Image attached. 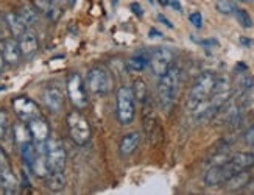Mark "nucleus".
Returning <instances> with one entry per match:
<instances>
[{
    "instance_id": "f257e3e1",
    "label": "nucleus",
    "mask_w": 254,
    "mask_h": 195,
    "mask_svg": "<svg viewBox=\"0 0 254 195\" xmlns=\"http://www.w3.org/2000/svg\"><path fill=\"white\" fill-rule=\"evenodd\" d=\"M254 166V155L253 153H237L231 159L222 162V164L212 166L206 172L204 183L207 186H218L228 181L233 175L239 172L248 170Z\"/></svg>"
},
{
    "instance_id": "f03ea898",
    "label": "nucleus",
    "mask_w": 254,
    "mask_h": 195,
    "mask_svg": "<svg viewBox=\"0 0 254 195\" xmlns=\"http://www.w3.org/2000/svg\"><path fill=\"white\" fill-rule=\"evenodd\" d=\"M181 81V72L176 66H172L167 72L159 77L158 83V100L164 111H169L173 106L176 95H178Z\"/></svg>"
},
{
    "instance_id": "7ed1b4c3",
    "label": "nucleus",
    "mask_w": 254,
    "mask_h": 195,
    "mask_svg": "<svg viewBox=\"0 0 254 195\" xmlns=\"http://www.w3.org/2000/svg\"><path fill=\"white\" fill-rule=\"evenodd\" d=\"M215 83H217L215 73H212V72L201 73L200 77L196 78L195 84L192 86L189 97H187V103H186L187 110H189L190 113H193L198 106L207 103L209 99H211L212 92H214Z\"/></svg>"
},
{
    "instance_id": "20e7f679",
    "label": "nucleus",
    "mask_w": 254,
    "mask_h": 195,
    "mask_svg": "<svg viewBox=\"0 0 254 195\" xmlns=\"http://www.w3.org/2000/svg\"><path fill=\"white\" fill-rule=\"evenodd\" d=\"M65 124H67V131L70 139L76 145H86L92 137V130L87 122V119L78 111L73 110L65 117Z\"/></svg>"
},
{
    "instance_id": "39448f33",
    "label": "nucleus",
    "mask_w": 254,
    "mask_h": 195,
    "mask_svg": "<svg viewBox=\"0 0 254 195\" xmlns=\"http://www.w3.org/2000/svg\"><path fill=\"white\" fill-rule=\"evenodd\" d=\"M116 113L122 125H129L136 116V99L129 86H120L116 94Z\"/></svg>"
},
{
    "instance_id": "423d86ee",
    "label": "nucleus",
    "mask_w": 254,
    "mask_h": 195,
    "mask_svg": "<svg viewBox=\"0 0 254 195\" xmlns=\"http://www.w3.org/2000/svg\"><path fill=\"white\" fill-rule=\"evenodd\" d=\"M113 77L106 69L103 67H92L86 75V88L91 94L95 95H105L108 92H111L113 89Z\"/></svg>"
},
{
    "instance_id": "0eeeda50",
    "label": "nucleus",
    "mask_w": 254,
    "mask_h": 195,
    "mask_svg": "<svg viewBox=\"0 0 254 195\" xmlns=\"http://www.w3.org/2000/svg\"><path fill=\"white\" fill-rule=\"evenodd\" d=\"M44 153H46L47 166L50 172L64 170L65 161H67V153H65V148L60 139L49 137L46 140V144H44Z\"/></svg>"
},
{
    "instance_id": "6e6552de",
    "label": "nucleus",
    "mask_w": 254,
    "mask_h": 195,
    "mask_svg": "<svg viewBox=\"0 0 254 195\" xmlns=\"http://www.w3.org/2000/svg\"><path fill=\"white\" fill-rule=\"evenodd\" d=\"M67 97L76 110H83L87 106V92L80 73H70L67 78Z\"/></svg>"
},
{
    "instance_id": "1a4fd4ad",
    "label": "nucleus",
    "mask_w": 254,
    "mask_h": 195,
    "mask_svg": "<svg viewBox=\"0 0 254 195\" xmlns=\"http://www.w3.org/2000/svg\"><path fill=\"white\" fill-rule=\"evenodd\" d=\"M11 105H13V111H14V114L17 116V119L20 122L27 124V122L31 121V119L42 116L41 114V108L36 105V102L31 100L30 97H27V95L16 97V99H13V102H11Z\"/></svg>"
},
{
    "instance_id": "9d476101",
    "label": "nucleus",
    "mask_w": 254,
    "mask_h": 195,
    "mask_svg": "<svg viewBox=\"0 0 254 195\" xmlns=\"http://www.w3.org/2000/svg\"><path fill=\"white\" fill-rule=\"evenodd\" d=\"M173 66V52L170 49L159 47L150 55V67L154 75H164Z\"/></svg>"
},
{
    "instance_id": "9b49d317",
    "label": "nucleus",
    "mask_w": 254,
    "mask_h": 195,
    "mask_svg": "<svg viewBox=\"0 0 254 195\" xmlns=\"http://www.w3.org/2000/svg\"><path fill=\"white\" fill-rule=\"evenodd\" d=\"M27 127H28L31 140L38 145L46 144V140L50 137V125L42 116L31 119L30 122H27Z\"/></svg>"
},
{
    "instance_id": "f8f14e48",
    "label": "nucleus",
    "mask_w": 254,
    "mask_h": 195,
    "mask_svg": "<svg viewBox=\"0 0 254 195\" xmlns=\"http://www.w3.org/2000/svg\"><path fill=\"white\" fill-rule=\"evenodd\" d=\"M42 102L52 113H60L64 103V94L58 86H47L42 94Z\"/></svg>"
},
{
    "instance_id": "ddd939ff",
    "label": "nucleus",
    "mask_w": 254,
    "mask_h": 195,
    "mask_svg": "<svg viewBox=\"0 0 254 195\" xmlns=\"http://www.w3.org/2000/svg\"><path fill=\"white\" fill-rule=\"evenodd\" d=\"M17 42H19V49H20L22 57H25V58H33L39 50V41L33 31L27 30L25 33L17 39Z\"/></svg>"
},
{
    "instance_id": "4468645a",
    "label": "nucleus",
    "mask_w": 254,
    "mask_h": 195,
    "mask_svg": "<svg viewBox=\"0 0 254 195\" xmlns=\"http://www.w3.org/2000/svg\"><path fill=\"white\" fill-rule=\"evenodd\" d=\"M2 57L3 61L8 66H17L20 58H22V53L19 49V42L16 38H6L5 39V44L2 49Z\"/></svg>"
},
{
    "instance_id": "2eb2a0df",
    "label": "nucleus",
    "mask_w": 254,
    "mask_h": 195,
    "mask_svg": "<svg viewBox=\"0 0 254 195\" xmlns=\"http://www.w3.org/2000/svg\"><path fill=\"white\" fill-rule=\"evenodd\" d=\"M33 6H35L39 13H42L50 20H57L63 14V8L60 3H55L52 0H33Z\"/></svg>"
},
{
    "instance_id": "dca6fc26",
    "label": "nucleus",
    "mask_w": 254,
    "mask_h": 195,
    "mask_svg": "<svg viewBox=\"0 0 254 195\" xmlns=\"http://www.w3.org/2000/svg\"><path fill=\"white\" fill-rule=\"evenodd\" d=\"M3 20H5V24H6V28L9 30L11 36L16 38V39H19L27 31V25L24 24V20L19 17L17 13H8V14H5Z\"/></svg>"
},
{
    "instance_id": "f3484780",
    "label": "nucleus",
    "mask_w": 254,
    "mask_h": 195,
    "mask_svg": "<svg viewBox=\"0 0 254 195\" xmlns=\"http://www.w3.org/2000/svg\"><path fill=\"white\" fill-rule=\"evenodd\" d=\"M140 144V134L139 131H131L128 134H125L120 140V145H119V151L122 156H129L136 151V148Z\"/></svg>"
},
{
    "instance_id": "a211bd4d",
    "label": "nucleus",
    "mask_w": 254,
    "mask_h": 195,
    "mask_svg": "<svg viewBox=\"0 0 254 195\" xmlns=\"http://www.w3.org/2000/svg\"><path fill=\"white\" fill-rule=\"evenodd\" d=\"M0 186H2L5 194H17L19 181H17V177L14 175L13 169L0 170Z\"/></svg>"
},
{
    "instance_id": "6ab92c4d",
    "label": "nucleus",
    "mask_w": 254,
    "mask_h": 195,
    "mask_svg": "<svg viewBox=\"0 0 254 195\" xmlns=\"http://www.w3.org/2000/svg\"><path fill=\"white\" fill-rule=\"evenodd\" d=\"M250 181V173L247 170L244 172H239L236 175L231 177L228 181H225V189L229 192H234V191H240L242 188H245Z\"/></svg>"
},
{
    "instance_id": "aec40b11",
    "label": "nucleus",
    "mask_w": 254,
    "mask_h": 195,
    "mask_svg": "<svg viewBox=\"0 0 254 195\" xmlns=\"http://www.w3.org/2000/svg\"><path fill=\"white\" fill-rule=\"evenodd\" d=\"M46 186L53 191V192H60L65 188V175L63 170L58 172H49V175L46 177Z\"/></svg>"
},
{
    "instance_id": "412c9836",
    "label": "nucleus",
    "mask_w": 254,
    "mask_h": 195,
    "mask_svg": "<svg viewBox=\"0 0 254 195\" xmlns=\"http://www.w3.org/2000/svg\"><path fill=\"white\" fill-rule=\"evenodd\" d=\"M19 17L24 20V24L27 27H31V25H35L38 22V19H39V11L35 8V6H31V5H24V6H20L17 11Z\"/></svg>"
},
{
    "instance_id": "4be33fe9",
    "label": "nucleus",
    "mask_w": 254,
    "mask_h": 195,
    "mask_svg": "<svg viewBox=\"0 0 254 195\" xmlns=\"http://www.w3.org/2000/svg\"><path fill=\"white\" fill-rule=\"evenodd\" d=\"M150 64V57L132 55L127 60V67L132 72H142Z\"/></svg>"
},
{
    "instance_id": "5701e85b",
    "label": "nucleus",
    "mask_w": 254,
    "mask_h": 195,
    "mask_svg": "<svg viewBox=\"0 0 254 195\" xmlns=\"http://www.w3.org/2000/svg\"><path fill=\"white\" fill-rule=\"evenodd\" d=\"M132 94H134V99L139 103H145L147 102V97H148V89H147V84L142 78L134 80V84H132Z\"/></svg>"
},
{
    "instance_id": "b1692460",
    "label": "nucleus",
    "mask_w": 254,
    "mask_h": 195,
    "mask_svg": "<svg viewBox=\"0 0 254 195\" xmlns=\"http://www.w3.org/2000/svg\"><path fill=\"white\" fill-rule=\"evenodd\" d=\"M14 133V140L17 142V145H22L24 142H28V140H31V136H30V131H28V127L25 122H20L14 127L13 130Z\"/></svg>"
},
{
    "instance_id": "393cba45",
    "label": "nucleus",
    "mask_w": 254,
    "mask_h": 195,
    "mask_svg": "<svg viewBox=\"0 0 254 195\" xmlns=\"http://www.w3.org/2000/svg\"><path fill=\"white\" fill-rule=\"evenodd\" d=\"M215 8H217V11L218 13H222V14H226V16H229V14H234L236 13V5L231 2V0H218L217 2V5H215Z\"/></svg>"
},
{
    "instance_id": "a878e982",
    "label": "nucleus",
    "mask_w": 254,
    "mask_h": 195,
    "mask_svg": "<svg viewBox=\"0 0 254 195\" xmlns=\"http://www.w3.org/2000/svg\"><path fill=\"white\" fill-rule=\"evenodd\" d=\"M234 14H236V19L239 20L242 27H245V28L253 27V20H251V17H250V14L247 11H244V9H236Z\"/></svg>"
},
{
    "instance_id": "bb28decb",
    "label": "nucleus",
    "mask_w": 254,
    "mask_h": 195,
    "mask_svg": "<svg viewBox=\"0 0 254 195\" xmlns=\"http://www.w3.org/2000/svg\"><path fill=\"white\" fill-rule=\"evenodd\" d=\"M6 130H8V116L3 110H0V140L5 137Z\"/></svg>"
},
{
    "instance_id": "cd10ccee",
    "label": "nucleus",
    "mask_w": 254,
    "mask_h": 195,
    "mask_svg": "<svg viewBox=\"0 0 254 195\" xmlns=\"http://www.w3.org/2000/svg\"><path fill=\"white\" fill-rule=\"evenodd\" d=\"M8 169H11V162L8 159L6 151L0 145V170H8Z\"/></svg>"
},
{
    "instance_id": "c85d7f7f",
    "label": "nucleus",
    "mask_w": 254,
    "mask_h": 195,
    "mask_svg": "<svg viewBox=\"0 0 254 195\" xmlns=\"http://www.w3.org/2000/svg\"><path fill=\"white\" fill-rule=\"evenodd\" d=\"M189 19H190V22H192L196 28H201V25H203V17H201L200 13H192Z\"/></svg>"
},
{
    "instance_id": "c756f323",
    "label": "nucleus",
    "mask_w": 254,
    "mask_h": 195,
    "mask_svg": "<svg viewBox=\"0 0 254 195\" xmlns=\"http://www.w3.org/2000/svg\"><path fill=\"white\" fill-rule=\"evenodd\" d=\"M131 11L134 13L137 17H142V16H143V9H142V6H140L139 3H136V2H134V3H131Z\"/></svg>"
},
{
    "instance_id": "7c9ffc66",
    "label": "nucleus",
    "mask_w": 254,
    "mask_h": 195,
    "mask_svg": "<svg viewBox=\"0 0 254 195\" xmlns=\"http://www.w3.org/2000/svg\"><path fill=\"white\" fill-rule=\"evenodd\" d=\"M245 140L250 145H254V125L248 130L247 134H245Z\"/></svg>"
},
{
    "instance_id": "2f4dec72",
    "label": "nucleus",
    "mask_w": 254,
    "mask_h": 195,
    "mask_svg": "<svg viewBox=\"0 0 254 195\" xmlns=\"http://www.w3.org/2000/svg\"><path fill=\"white\" fill-rule=\"evenodd\" d=\"M170 5H172L175 9H178V11H181V5H180L178 0H170Z\"/></svg>"
},
{
    "instance_id": "473e14b6",
    "label": "nucleus",
    "mask_w": 254,
    "mask_h": 195,
    "mask_svg": "<svg viewBox=\"0 0 254 195\" xmlns=\"http://www.w3.org/2000/svg\"><path fill=\"white\" fill-rule=\"evenodd\" d=\"M158 19L161 20V22H164V24H165V25H167V27H172V24H170V22H169V20H167V19H165V17L162 16V14H159V16H158Z\"/></svg>"
},
{
    "instance_id": "72a5a7b5",
    "label": "nucleus",
    "mask_w": 254,
    "mask_h": 195,
    "mask_svg": "<svg viewBox=\"0 0 254 195\" xmlns=\"http://www.w3.org/2000/svg\"><path fill=\"white\" fill-rule=\"evenodd\" d=\"M3 66H5V61H3V57H2V52H0V72H2Z\"/></svg>"
},
{
    "instance_id": "f704fd0d",
    "label": "nucleus",
    "mask_w": 254,
    "mask_h": 195,
    "mask_svg": "<svg viewBox=\"0 0 254 195\" xmlns=\"http://www.w3.org/2000/svg\"><path fill=\"white\" fill-rule=\"evenodd\" d=\"M158 2H159V5H162V6L170 5V0H158Z\"/></svg>"
},
{
    "instance_id": "c9c22d12",
    "label": "nucleus",
    "mask_w": 254,
    "mask_h": 195,
    "mask_svg": "<svg viewBox=\"0 0 254 195\" xmlns=\"http://www.w3.org/2000/svg\"><path fill=\"white\" fill-rule=\"evenodd\" d=\"M3 44H5V38L0 35V52H2V49H3Z\"/></svg>"
},
{
    "instance_id": "e433bc0d",
    "label": "nucleus",
    "mask_w": 254,
    "mask_h": 195,
    "mask_svg": "<svg viewBox=\"0 0 254 195\" xmlns=\"http://www.w3.org/2000/svg\"><path fill=\"white\" fill-rule=\"evenodd\" d=\"M240 41H242V42H244V44H245V46H251V39H247V38H242Z\"/></svg>"
},
{
    "instance_id": "4c0bfd02",
    "label": "nucleus",
    "mask_w": 254,
    "mask_h": 195,
    "mask_svg": "<svg viewBox=\"0 0 254 195\" xmlns=\"http://www.w3.org/2000/svg\"><path fill=\"white\" fill-rule=\"evenodd\" d=\"M52 2H55V3H60V5H61V3L64 2V0H52Z\"/></svg>"
},
{
    "instance_id": "58836bf2",
    "label": "nucleus",
    "mask_w": 254,
    "mask_h": 195,
    "mask_svg": "<svg viewBox=\"0 0 254 195\" xmlns=\"http://www.w3.org/2000/svg\"><path fill=\"white\" fill-rule=\"evenodd\" d=\"M2 20H3V16H2V13H0V22H2Z\"/></svg>"
},
{
    "instance_id": "ea45409f",
    "label": "nucleus",
    "mask_w": 254,
    "mask_h": 195,
    "mask_svg": "<svg viewBox=\"0 0 254 195\" xmlns=\"http://www.w3.org/2000/svg\"><path fill=\"white\" fill-rule=\"evenodd\" d=\"M69 2H70V3H73V2H75V0H69Z\"/></svg>"
}]
</instances>
